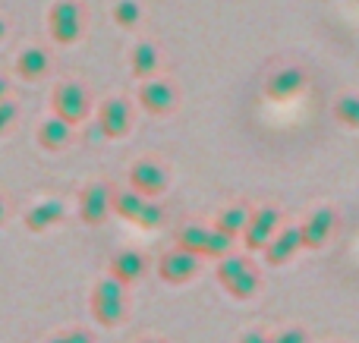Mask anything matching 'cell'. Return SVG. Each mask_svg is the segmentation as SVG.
Segmentation results:
<instances>
[{
	"label": "cell",
	"instance_id": "cell-1",
	"mask_svg": "<svg viewBox=\"0 0 359 343\" xmlns=\"http://www.w3.org/2000/svg\"><path fill=\"white\" fill-rule=\"evenodd\" d=\"M217 284H221L233 300H252L262 287V277L246 255L227 252L224 258H217Z\"/></svg>",
	"mask_w": 359,
	"mask_h": 343
},
{
	"label": "cell",
	"instance_id": "cell-2",
	"mask_svg": "<svg viewBox=\"0 0 359 343\" xmlns=\"http://www.w3.org/2000/svg\"><path fill=\"white\" fill-rule=\"evenodd\" d=\"M92 318L101 328H117L126 318V284L107 274L92 290Z\"/></svg>",
	"mask_w": 359,
	"mask_h": 343
},
{
	"label": "cell",
	"instance_id": "cell-3",
	"mask_svg": "<svg viewBox=\"0 0 359 343\" xmlns=\"http://www.w3.org/2000/svg\"><path fill=\"white\" fill-rule=\"evenodd\" d=\"M114 214L123 220L142 227V230H158L164 224V211L155 199H145L136 189H114Z\"/></svg>",
	"mask_w": 359,
	"mask_h": 343
},
{
	"label": "cell",
	"instance_id": "cell-4",
	"mask_svg": "<svg viewBox=\"0 0 359 343\" xmlns=\"http://www.w3.org/2000/svg\"><path fill=\"white\" fill-rule=\"evenodd\" d=\"M114 214V189L107 183H92L79 195V218L88 227H101Z\"/></svg>",
	"mask_w": 359,
	"mask_h": 343
},
{
	"label": "cell",
	"instance_id": "cell-5",
	"mask_svg": "<svg viewBox=\"0 0 359 343\" xmlns=\"http://www.w3.org/2000/svg\"><path fill=\"white\" fill-rule=\"evenodd\" d=\"M278 227H280V211H278V208H271V205L259 208V211L249 214L246 230L240 233L243 246H246L249 252H262L268 246V239L278 233Z\"/></svg>",
	"mask_w": 359,
	"mask_h": 343
},
{
	"label": "cell",
	"instance_id": "cell-6",
	"mask_svg": "<svg viewBox=\"0 0 359 343\" xmlns=\"http://www.w3.org/2000/svg\"><path fill=\"white\" fill-rule=\"evenodd\" d=\"M88 113V92L79 82H60L54 88V117L67 123H79Z\"/></svg>",
	"mask_w": 359,
	"mask_h": 343
},
{
	"label": "cell",
	"instance_id": "cell-7",
	"mask_svg": "<svg viewBox=\"0 0 359 343\" xmlns=\"http://www.w3.org/2000/svg\"><path fill=\"white\" fill-rule=\"evenodd\" d=\"M130 189L142 192L145 199H158L168 189V170L158 161H151V158H142V161H136L130 167Z\"/></svg>",
	"mask_w": 359,
	"mask_h": 343
},
{
	"label": "cell",
	"instance_id": "cell-8",
	"mask_svg": "<svg viewBox=\"0 0 359 343\" xmlns=\"http://www.w3.org/2000/svg\"><path fill=\"white\" fill-rule=\"evenodd\" d=\"M337 227V211L334 208H316L309 218L299 224V237H303V249H322L325 243L331 239Z\"/></svg>",
	"mask_w": 359,
	"mask_h": 343
},
{
	"label": "cell",
	"instance_id": "cell-9",
	"mask_svg": "<svg viewBox=\"0 0 359 343\" xmlns=\"http://www.w3.org/2000/svg\"><path fill=\"white\" fill-rule=\"evenodd\" d=\"M196 271H198V255L180 249V246L164 252L161 262H158V277H161L164 284H186L196 277Z\"/></svg>",
	"mask_w": 359,
	"mask_h": 343
},
{
	"label": "cell",
	"instance_id": "cell-10",
	"mask_svg": "<svg viewBox=\"0 0 359 343\" xmlns=\"http://www.w3.org/2000/svg\"><path fill=\"white\" fill-rule=\"evenodd\" d=\"M50 35H54L57 44H73L82 31L79 22V6L73 0H60V4L50 6Z\"/></svg>",
	"mask_w": 359,
	"mask_h": 343
},
{
	"label": "cell",
	"instance_id": "cell-11",
	"mask_svg": "<svg viewBox=\"0 0 359 343\" xmlns=\"http://www.w3.org/2000/svg\"><path fill=\"white\" fill-rule=\"evenodd\" d=\"M133 123V111L123 98H107L98 111V130L104 139H120L130 132Z\"/></svg>",
	"mask_w": 359,
	"mask_h": 343
},
{
	"label": "cell",
	"instance_id": "cell-12",
	"mask_svg": "<svg viewBox=\"0 0 359 343\" xmlns=\"http://www.w3.org/2000/svg\"><path fill=\"white\" fill-rule=\"evenodd\" d=\"M139 104L149 113L161 117V113H170L177 107V88L164 79H149L142 88H139Z\"/></svg>",
	"mask_w": 359,
	"mask_h": 343
},
{
	"label": "cell",
	"instance_id": "cell-13",
	"mask_svg": "<svg viewBox=\"0 0 359 343\" xmlns=\"http://www.w3.org/2000/svg\"><path fill=\"white\" fill-rule=\"evenodd\" d=\"M303 249V237H299V227H287V230L274 233L271 239H268V246L262 252H265V262L271 265V268H280V265L293 262V255Z\"/></svg>",
	"mask_w": 359,
	"mask_h": 343
},
{
	"label": "cell",
	"instance_id": "cell-14",
	"mask_svg": "<svg viewBox=\"0 0 359 343\" xmlns=\"http://www.w3.org/2000/svg\"><path fill=\"white\" fill-rule=\"evenodd\" d=\"M69 139H73V123H67V120H60V117H50L38 126V145L48 151L67 148Z\"/></svg>",
	"mask_w": 359,
	"mask_h": 343
},
{
	"label": "cell",
	"instance_id": "cell-15",
	"mask_svg": "<svg viewBox=\"0 0 359 343\" xmlns=\"http://www.w3.org/2000/svg\"><path fill=\"white\" fill-rule=\"evenodd\" d=\"M63 220V205L60 202H38V205H32L29 211H25V227H29L32 233H44L50 230L54 224H60Z\"/></svg>",
	"mask_w": 359,
	"mask_h": 343
},
{
	"label": "cell",
	"instance_id": "cell-16",
	"mask_svg": "<svg viewBox=\"0 0 359 343\" xmlns=\"http://www.w3.org/2000/svg\"><path fill=\"white\" fill-rule=\"evenodd\" d=\"M145 274V258L139 255V252L126 249V252H117V255L111 258V277H117L120 284H136L139 277Z\"/></svg>",
	"mask_w": 359,
	"mask_h": 343
},
{
	"label": "cell",
	"instance_id": "cell-17",
	"mask_svg": "<svg viewBox=\"0 0 359 343\" xmlns=\"http://www.w3.org/2000/svg\"><path fill=\"white\" fill-rule=\"evenodd\" d=\"M177 246L186 252H192V255L205 258L211 252V230L208 227H198V224L183 227V230H177Z\"/></svg>",
	"mask_w": 359,
	"mask_h": 343
},
{
	"label": "cell",
	"instance_id": "cell-18",
	"mask_svg": "<svg viewBox=\"0 0 359 343\" xmlns=\"http://www.w3.org/2000/svg\"><path fill=\"white\" fill-rule=\"evenodd\" d=\"M249 214H252V211H249L246 205H230V208H224V211H217V218H215V230H221L224 237L236 239L243 230H246Z\"/></svg>",
	"mask_w": 359,
	"mask_h": 343
},
{
	"label": "cell",
	"instance_id": "cell-19",
	"mask_svg": "<svg viewBox=\"0 0 359 343\" xmlns=\"http://www.w3.org/2000/svg\"><path fill=\"white\" fill-rule=\"evenodd\" d=\"M303 88V73L299 69H280V73L271 76V82H268V94H271L274 101H287L293 98V94Z\"/></svg>",
	"mask_w": 359,
	"mask_h": 343
},
{
	"label": "cell",
	"instance_id": "cell-20",
	"mask_svg": "<svg viewBox=\"0 0 359 343\" xmlns=\"http://www.w3.org/2000/svg\"><path fill=\"white\" fill-rule=\"evenodd\" d=\"M16 69H19V76H22V79H41V76L48 73V54H44V50H38V48L22 50V54H19V60H16Z\"/></svg>",
	"mask_w": 359,
	"mask_h": 343
},
{
	"label": "cell",
	"instance_id": "cell-21",
	"mask_svg": "<svg viewBox=\"0 0 359 343\" xmlns=\"http://www.w3.org/2000/svg\"><path fill=\"white\" fill-rule=\"evenodd\" d=\"M155 69H158V48L149 41L136 44V50H133V73H136L139 79H149Z\"/></svg>",
	"mask_w": 359,
	"mask_h": 343
},
{
	"label": "cell",
	"instance_id": "cell-22",
	"mask_svg": "<svg viewBox=\"0 0 359 343\" xmlns=\"http://www.w3.org/2000/svg\"><path fill=\"white\" fill-rule=\"evenodd\" d=\"M334 117L337 123H344L347 130H359V98L356 94H347L334 104Z\"/></svg>",
	"mask_w": 359,
	"mask_h": 343
},
{
	"label": "cell",
	"instance_id": "cell-23",
	"mask_svg": "<svg viewBox=\"0 0 359 343\" xmlns=\"http://www.w3.org/2000/svg\"><path fill=\"white\" fill-rule=\"evenodd\" d=\"M114 19H117V25H123V29H136V22L142 19V10H139L136 0H120V4L114 6Z\"/></svg>",
	"mask_w": 359,
	"mask_h": 343
},
{
	"label": "cell",
	"instance_id": "cell-24",
	"mask_svg": "<svg viewBox=\"0 0 359 343\" xmlns=\"http://www.w3.org/2000/svg\"><path fill=\"white\" fill-rule=\"evenodd\" d=\"M48 343H95V337L86 328H73V331H60L54 337H48Z\"/></svg>",
	"mask_w": 359,
	"mask_h": 343
},
{
	"label": "cell",
	"instance_id": "cell-25",
	"mask_svg": "<svg viewBox=\"0 0 359 343\" xmlns=\"http://www.w3.org/2000/svg\"><path fill=\"white\" fill-rule=\"evenodd\" d=\"M271 343H309V334L303 328H284L271 337Z\"/></svg>",
	"mask_w": 359,
	"mask_h": 343
},
{
	"label": "cell",
	"instance_id": "cell-26",
	"mask_svg": "<svg viewBox=\"0 0 359 343\" xmlns=\"http://www.w3.org/2000/svg\"><path fill=\"white\" fill-rule=\"evenodd\" d=\"M13 120H16V104L13 101H0V136L13 126Z\"/></svg>",
	"mask_w": 359,
	"mask_h": 343
},
{
	"label": "cell",
	"instance_id": "cell-27",
	"mask_svg": "<svg viewBox=\"0 0 359 343\" xmlns=\"http://www.w3.org/2000/svg\"><path fill=\"white\" fill-rule=\"evenodd\" d=\"M240 343H271V337H268V334H262V331H246L240 337Z\"/></svg>",
	"mask_w": 359,
	"mask_h": 343
},
{
	"label": "cell",
	"instance_id": "cell-28",
	"mask_svg": "<svg viewBox=\"0 0 359 343\" xmlns=\"http://www.w3.org/2000/svg\"><path fill=\"white\" fill-rule=\"evenodd\" d=\"M4 220H6V205H4V199H0V227H4Z\"/></svg>",
	"mask_w": 359,
	"mask_h": 343
},
{
	"label": "cell",
	"instance_id": "cell-29",
	"mask_svg": "<svg viewBox=\"0 0 359 343\" xmlns=\"http://www.w3.org/2000/svg\"><path fill=\"white\" fill-rule=\"evenodd\" d=\"M4 94H6V82L0 79V101H4Z\"/></svg>",
	"mask_w": 359,
	"mask_h": 343
},
{
	"label": "cell",
	"instance_id": "cell-30",
	"mask_svg": "<svg viewBox=\"0 0 359 343\" xmlns=\"http://www.w3.org/2000/svg\"><path fill=\"white\" fill-rule=\"evenodd\" d=\"M139 343H161V340H139Z\"/></svg>",
	"mask_w": 359,
	"mask_h": 343
},
{
	"label": "cell",
	"instance_id": "cell-31",
	"mask_svg": "<svg viewBox=\"0 0 359 343\" xmlns=\"http://www.w3.org/2000/svg\"><path fill=\"white\" fill-rule=\"evenodd\" d=\"M0 38H4V22H0Z\"/></svg>",
	"mask_w": 359,
	"mask_h": 343
}]
</instances>
